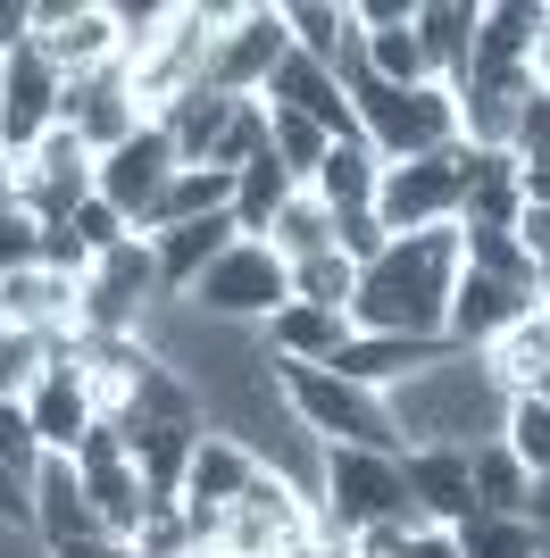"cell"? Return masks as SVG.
I'll return each mask as SVG.
<instances>
[{
	"mask_svg": "<svg viewBox=\"0 0 550 558\" xmlns=\"http://www.w3.org/2000/svg\"><path fill=\"white\" fill-rule=\"evenodd\" d=\"M458 267H467V258H458V226H426V233L384 242V258L359 267L350 333H426V342H442Z\"/></svg>",
	"mask_w": 550,
	"mask_h": 558,
	"instance_id": "obj_1",
	"label": "cell"
},
{
	"mask_svg": "<svg viewBox=\"0 0 550 558\" xmlns=\"http://www.w3.org/2000/svg\"><path fill=\"white\" fill-rule=\"evenodd\" d=\"M384 409H392L400 450H483V442H501L509 392L492 384V367L476 350H451L426 375H409L400 392H384Z\"/></svg>",
	"mask_w": 550,
	"mask_h": 558,
	"instance_id": "obj_2",
	"label": "cell"
},
{
	"mask_svg": "<svg viewBox=\"0 0 550 558\" xmlns=\"http://www.w3.org/2000/svg\"><path fill=\"white\" fill-rule=\"evenodd\" d=\"M350 109H359V134L384 150V159H426V150H451L458 142V93L451 84H417V93H392L367 68L343 75Z\"/></svg>",
	"mask_w": 550,
	"mask_h": 558,
	"instance_id": "obj_3",
	"label": "cell"
},
{
	"mask_svg": "<svg viewBox=\"0 0 550 558\" xmlns=\"http://www.w3.org/2000/svg\"><path fill=\"white\" fill-rule=\"evenodd\" d=\"M275 367H284V359H275ZM284 400H292V417L309 425L325 450H392V459H400V434H392L384 392L343 384L334 367H284Z\"/></svg>",
	"mask_w": 550,
	"mask_h": 558,
	"instance_id": "obj_4",
	"label": "cell"
},
{
	"mask_svg": "<svg viewBox=\"0 0 550 558\" xmlns=\"http://www.w3.org/2000/svg\"><path fill=\"white\" fill-rule=\"evenodd\" d=\"M375 217H384L392 242H400V233H426V226H458V217H467V142L426 150V159H384Z\"/></svg>",
	"mask_w": 550,
	"mask_h": 558,
	"instance_id": "obj_5",
	"label": "cell"
},
{
	"mask_svg": "<svg viewBox=\"0 0 550 558\" xmlns=\"http://www.w3.org/2000/svg\"><path fill=\"white\" fill-rule=\"evenodd\" d=\"M284 301H292V267H284L259 233H242V242L183 292V308H192V317H217V326H267Z\"/></svg>",
	"mask_w": 550,
	"mask_h": 558,
	"instance_id": "obj_6",
	"label": "cell"
},
{
	"mask_svg": "<svg viewBox=\"0 0 550 558\" xmlns=\"http://www.w3.org/2000/svg\"><path fill=\"white\" fill-rule=\"evenodd\" d=\"M318 517L325 534H359V525H417L409 517V484H400V459L392 450H325V484H318Z\"/></svg>",
	"mask_w": 550,
	"mask_h": 558,
	"instance_id": "obj_7",
	"label": "cell"
},
{
	"mask_svg": "<svg viewBox=\"0 0 550 558\" xmlns=\"http://www.w3.org/2000/svg\"><path fill=\"white\" fill-rule=\"evenodd\" d=\"M159 301L167 292H159V251H151V233L117 242L109 258L84 267V333H142Z\"/></svg>",
	"mask_w": 550,
	"mask_h": 558,
	"instance_id": "obj_8",
	"label": "cell"
},
{
	"mask_svg": "<svg viewBox=\"0 0 550 558\" xmlns=\"http://www.w3.org/2000/svg\"><path fill=\"white\" fill-rule=\"evenodd\" d=\"M176 175H183L176 134H167V125H142L134 142H117L109 159L92 167V192H100V201H109L134 233H151V217H159V201H167V184H176Z\"/></svg>",
	"mask_w": 550,
	"mask_h": 558,
	"instance_id": "obj_9",
	"label": "cell"
},
{
	"mask_svg": "<svg viewBox=\"0 0 550 558\" xmlns=\"http://www.w3.org/2000/svg\"><path fill=\"white\" fill-rule=\"evenodd\" d=\"M117 0H34V50L59 68V84L117 68Z\"/></svg>",
	"mask_w": 550,
	"mask_h": 558,
	"instance_id": "obj_10",
	"label": "cell"
},
{
	"mask_svg": "<svg viewBox=\"0 0 550 558\" xmlns=\"http://www.w3.org/2000/svg\"><path fill=\"white\" fill-rule=\"evenodd\" d=\"M284 50H292V34H284V0H242L234 34L217 43V59H208V93L267 100L275 68H284Z\"/></svg>",
	"mask_w": 550,
	"mask_h": 558,
	"instance_id": "obj_11",
	"label": "cell"
},
{
	"mask_svg": "<svg viewBox=\"0 0 550 558\" xmlns=\"http://www.w3.org/2000/svg\"><path fill=\"white\" fill-rule=\"evenodd\" d=\"M75 475H84V492H92L100 534L134 542V525L151 517V492H142L134 459H125V425H117V417H100V425L84 434V450H75Z\"/></svg>",
	"mask_w": 550,
	"mask_h": 558,
	"instance_id": "obj_12",
	"label": "cell"
},
{
	"mask_svg": "<svg viewBox=\"0 0 550 558\" xmlns=\"http://www.w3.org/2000/svg\"><path fill=\"white\" fill-rule=\"evenodd\" d=\"M0 326H9V333H43V342L84 333V276L43 267V258L9 267V276H0Z\"/></svg>",
	"mask_w": 550,
	"mask_h": 558,
	"instance_id": "obj_13",
	"label": "cell"
},
{
	"mask_svg": "<svg viewBox=\"0 0 550 558\" xmlns=\"http://www.w3.org/2000/svg\"><path fill=\"white\" fill-rule=\"evenodd\" d=\"M400 484H409V517L458 534L476 517V450H400Z\"/></svg>",
	"mask_w": 550,
	"mask_h": 558,
	"instance_id": "obj_14",
	"label": "cell"
},
{
	"mask_svg": "<svg viewBox=\"0 0 550 558\" xmlns=\"http://www.w3.org/2000/svg\"><path fill=\"white\" fill-rule=\"evenodd\" d=\"M59 125H75V134H84L92 159H109L117 142H134L151 117H142V100H134V84H125V68H100V75H84V84H68V100H59Z\"/></svg>",
	"mask_w": 550,
	"mask_h": 558,
	"instance_id": "obj_15",
	"label": "cell"
},
{
	"mask_svg": "<svg viewBox=\"0 0 550 558\" xmlns=\"http://www.w3.org/2000/svg\"><path fill=\"white\" fill-rule=\"evenodd\" d=\"M59 100H68L59 68L25 43L17 59H9V84H0V150H34V142L59 125Z\"/></svg>",
	"mask_w": 550,
	"mask_h": 558,
	"instance_id": "obj_16",
	"label": "cell"
},
{
	"mask_svg": "<svg viewBox=\"0 0 550 558\" xmlns=\"http://www.w3.org/2000/svg\"><path fill=\"white\" fill-rule=\"evenodd\" d=\"M550 34V0H483L476 9V68L467 75H501V84H517V75L534 68V43Z\"/></svg>",
	"mask_w": 550,
	"mask_h": 558,
	"instance_id": "obj_17",
	"label": "cell"
},
{
	"mask_svg": "<svg viewBox=\"0 0 550 558\" xmlns=\"http://www.w3.org/2000/svg\"><path fill=\"white\" fill-rule=\"evenodd\" d=\"M434 359H451V342H426V333H350L325 367L343 384H367V392H400L409 375H426Z\"/></svg>",
	"mask_w": 550,
	"mask_h": 558,
	"instance_id": "obj_18",
	"label": "cell"
},
{
	"mask_svg": "<svg viewBox=\"0 0 550 558\" xmlns=\"http://www.w3.org/2000/svg\"><path fill=\"white\" fill-rule=\"evenodd\" d=\"M25 417H34V442H43V459H75V450H84V434L100 425V409H92L84 375H75L68 359H50V375L25 392Z\"/></svg>",
	"mask_w": 550,
	"mask_h": 558,
	"instance_id": "obj_19",
	"label": "cell"
},
{
	"mask_svg": "<svg viewBox=\"0 0 550 558\" xmlns=\"http://www.w3.org/2000/svg\"><path fill=\"white\" fill-rule=\"evenodd\" d=\"M267 109H300L309 125H325L334 142H367L359 134V109H350V93H343V75L318 68V59H300V50H284V68H275V84H267Z\"/></svg>",
	"mask_w": 550,
	"mask_h": 558,
	"instance_id": "obj_20",
	"label": "cell"
},
{
	"mask_svg": "<svg viewBox=\"0 0 550 558\" xmlns=\"http://www.w3.org/2000/svg\"><path fill=\"white\" fill-rule=\"evenodd\" d=\"M526 308H534V292H517V283H501V276H476V267H458L442 342H451V350H483L509 317H526Z\"/></svg>",
	"mask_w": 550,
	"mask_h": 558,
	"instance_id": "obj_21",
	"label": "cell"
},
{
	"mask_svg": "<svg viewBox=\"0 0 550 558\" xmlns=\"http://www.w3.org/2000/svg\"><path fill=\"white\" fill-rule=\"evenodd\" d=\"M100 517H92V492L75 475V459H43L34 466V542L43 550H68V542H92Z\"/></svg>",
	"mask_w": 550,
	"mask_h": 558,
	"instance_id": "obj_22",
	"label": "cell"
},
{
	"mask_svg": "<svg viewBox=\"0 0 550 558\" xmlns=\"http://www.w3.org/2000/svg\"><path fill=\"white\" fill-rule=\"evenodd\" d=\"M476 359L492 367V384H501L509 400H517V392H542V384H550V308L534 301L526 317H509V326L492 333Z\"/></svg>",
	"mask_w": 550,
	"mask_h": 558,
	"instance_id": "obj_23",
	"label": "cell"
},
{
	"mask_svg": "<svg viewBox=\"0 0 550 558\" xmlns=\"http://www.w3.org/2000/svg\"><path fill=\"white\" fill-rule=\"evenodd\" d=\"M201 434L208 425H125V459H134V475H142L151 500H183V475H192Z\"/></svg>",
	"mask_w": 550,
	"mask_h": 558,
	"instance_id": "obj_24",
	"label": "cell"
},
{
	"mask_svg": "<svg viewBox=\"0 0 550 558\" xmlns=\"http://www.w3.org/2000/svg\"><path fill=\"white\" fill-rule=\"evenodd\" d=\"M476 9L483 0H417V43H426V68H434V84H467V68H476Z\"/></svg>",
	"mask_w": 550,
	"mask_h": 558,
	"instance_id": "obj_25",
	"label": "cell"
},
{
	"mask_svg": "<svg viewBox=\"0 0 550 558\" xmlns=\"http://www.w3.org/2000/svg\"><path fill=\"white\" fill-rule=\"evenodd\" d=\"M284 34H292L300 59L350 75L359 68V25H350V0H284Z\"/></svg>",
	"mask_w": 550,
	"mask_h": 558,
	"instance_id": "obj_26",
	"label": "cell"
},
{
	"mask_svg": "<svg viewBox=\"0 0 550 558\" xmlns=\"http://www.w3.org/2000/svg\"><path fill=\"white\" fill-rule=\"evenodd\" d=\"M267 350L275 359H284V367H325V359H334V350L350 342V317H334V308H300V301H284L267 317Z\"/></svg>",
	"mask_w": 550,
	"mask_h": 558,
	"instance_id": "obj_27",
	"label": "cell"
},
{
	"mask_svg": "<svg viewBox=\"0 0 550 558\" xmlns=\"http://www.w3.org/2000/svg\"><path fill=\"white\" fill-rule=\"evenodd\" d=\"M375 184H384V150H375V142H334V150H325V167L309 175V192H318L334 217L375 209Z\"/></svg>",
	"mask_w": 550,
	"mask_h": 558,
	"instance_id": "obj_28",
	"label": "cell"
},
{
	"mask_svg": "<svg viewBox=\"0 0 550 558\" xmlns=\"http://www.w3.org/2000/svg\"><path fill=\"white\" fill-rule=\"evenodd\" d=\"M526 184H517V150H467V217L458 226H517Z\"/></svg>",
	"mask_w": 550,
	"mask_h": 558,
	"instance_id": "obj_29",
	"label": "cell"
},
{
	"mask_svg": "<svg viewBox=\"0 0 550 558\" xmlns=\"http://www.w3.org/2000/svg\"><path fill=\"white\" fill-rule=\"evenodd\" d=\"M234 109H242V100H234V93H208V84H201V93H183L176 109L159 117L167 134H176V159H183V167H208V150L226 142Z\"/></svg>",
	"mask_w": 550,
	"mask_h": 558,
	"instance_id": "obj_30",
	"label": "cell"
},
{
	"mask_svg": "<svg viewBox=\"0 0 550 558\" xmlns=\"http://www.w3.org/2000/svg\"><path fill=\"white\" fill-rule=\"evenodd\" d=\"M359 68L375 75V84H392V93H417V84H434V68H426V43H417V9H409V25L359 34Z\"/></svg>",
	"mask_w": 550,
	"mask_h": 558,
	"instance_id": "obj_31",
	"label": "cell"
},
{
	"mask_svg": "<svg viewBox=\"0 0 550 558\" xmlns=\"http://www.w3.org/2000/svg\"><path fill=\"white\" fill-rule=\"evenodd\" d=\"M259 242H267V251L284 258V267H300V258H318V251H334V209H325L318 192L300 184L292 201H284V209H275V226L259 233Z\"/></svg>",
	"mask_w": 550,
	"mask_h": 558,
	"instance_id": "obj_32",
	"label": "cell"
},
{
	"mask_svg": "<svg viewBox=\"0 0 550 558\" xmlns=\"http://www.w3.org/2000/svg\"><path fill=\"white\" fill-rule=\"evenodd\" d=\"M226 209H234V175H217V167H183L176 184H167L159 217H151V233L192 226V217H226Z\"/></svg>",
	"mask_w": 550,
	"mask_h": 558,
	"instance_id": "obj_33",
	"label": "cell"
},
{
	"mask_svg": "<svg viewBox=\"0 0 550 558\" xmlns=\"http://www.w3.org/2000/svg\"><path fill=\"white\" fill-rule=\"evenodd\" d=\"M292 192H300V184L284 175V167H275V150H267V159H251L242 175H234V226H242V233H267V226H275V209H284Z\"/></svg>",
	"mask_w": 550,
	"mask_h": 558,
	"instance_id": "obj_34",
	"label": "cell"
},
{
	"mask_svg": "<svg viewBox=\"0 0 550 558\" xmlns=\"http://www.w3.org/2000/svg\"><path fill=\"white\" fill-rule=\"evenodd\" d=\"M526 500H534V475L501 442H483L476 450V517H526Z\"/></svg>",
	"mask_w": 550,
	"mask_h": 558,
	"instance_id": "obj_35",
	"label": "cell"
},
{
	"mask_svg": "<svg viewBox=\"0 0 550 558\" xmlns=\"http://www.w3.org/2000/svg\"><path fill=\"white\" fill-rule=\"evenodd\" d=\"M292 301L300 308H334V317H350V301H359V267H350L343 251H318L292 267Z\"/></svg>",
	"mask_w": 550,
	"mask_h": 558,
	"instance_id": "obj_36",
	"label": "cell"
},
{
	"mask_svg": "<svg viewBox=\"0 0 550 558\" xmlns=\"http://www.w3.org/2000/svg\"><path fill=\"white\" fill-rule=\"evenodd\" d=\"M501 450L526 466V475H550V400H542V392H517V400H509Z\"/></svg>",
	"mask_w": 550,
	"mask_h": 558,
	"instance_id": "obj_37",
	"label": "cell"
},
{
	"mask_svg": "<svg viewBox=\"0 0 550 558\" xmlns=\"http://www.w3.org/2000/svg\"><path fill=\"white\" fill-rule=\"evenodd\" d=\"M267 125H275V142H267L275 167H284L292 184H309V175L325 167V150H334V134H325V125H309L300 109H267Z\"/></svg>",
	"mask_w": 550,
	"mask_h": 558,
	"instance_id": "obj_38",
	"label": "cell"
},
{
	"mask_svg": "<svg viewBox=\"0 0 550 558\" xmlns=\"http://www.w3.org/2000/svg\"><path fill=\"white\" fill-rule=\"evenodd\" d=\"M458 558H542V534L526 517H467L458 525Z\"/></svg>",
	"mask_w": 550,
	"mask_h": 558,
	"instance_id": "obj_39",
	"label": "cell"
},
{
	"mask_svg": "<svg viewBox=\"0 0 550 558\" xmlns=\"http://www.w3.org/2000/svg\"><path fill=\"white\" fill-rule=\"evenodd\" d=\"M183 550H201L192 525H183V500H151V517H142L134 542H125V558H183Z\"/></svg>",
	"mask_w": 550,
	"mask_h": 558,
	"instance_id": "obj_40",
	"label": "cell"
},
{
	"mask_svg": "<svg viewBox=\"0 0 550 558\" xmlns=\"http://www.w3.org/2000/svg\"><path fill=\"white\" fill-rule=\"evenodd\" d=\"M50 375V342L43 333H9L0 326V400H25Z\"/></svg>",
	"mask_w": 550,
	"mask_h": 558,
	"instance_id": "obj_41",
	"label": "cell"
},
{
	"mask_svg": "<svg viewBox=\"0 0 550 558\" xmlns=\"http://www.w3.org/2000/svg\"><path fill=\"white\" fill-rule=\"evenodd\" d=\"M59 226H68V242H75V251H84V258H109L117 242H134V226H125V217H117L109 201H100V192H92L84 209H68V217H59Z\"/></svg>",
	"mask_w": 550,
	"mask_h": 558,
	"instance_id": "obj_42",
	"label": "cell"
},
{
	"mask_svg": "<svg viewBox=\"0 0 550 558\" xmlns=\"http://www.w3.org/2000/svg\"><path fill=\"white\" fill-rule=\"evenodd\" d=\"M384 242H392V233H384V217H375V209L334 217V251H343L350 267H375V258H384Z\"/></svg>",
	"mask_w": 550,
	"mask_h": 558,
	"instance_id": "obj_43",
	"label": "cell"
},
{
	"mask_svg": "<svg viewBox=\"0 0 550 558\" xmlns=\"http://www.w3.org/2000/svg\"><path fill=\"white\" fill-rule=\"evenodd\" d=\"M0 459L17 466V475H34V466H43V442H34V417H25V400H0Z\"/></svg>",
	"mask_w": 550,
	"mask_h": 558,
	"instance_id": "obj_44",
	"label": "cell"
},
{
	"mask_svg": "<svg viewBox=\"0 0 550 558\" xmlns=\"http://www.w3.org/2000/svg\"><path fill=\"white\" fill-rule=\"evenodd\" d=\"M0 534H34V475L0 459Z\"/></svg>",
	"mask_w": 550,
	"mask_h": 558,
	"instance_id": "obj_45",
	"label": "cell"
},
{
	"mask_svg": "<svg viewBox=\"0 0 550 558\" xmlns=\"http://www.w3.org/2000/svg\"><path fill=\"white\" fill-rule=\"evenodd\" d=\"M517 159H526V167H542V159H550V100H542V93H534V100H526V117H517Z\"/></svg>",
	"mask_w": 550,
	"mask_h": 558,
	"instance_id": "obj_46",
	"label": "cell"
},
{
	"mask_svg": "<svg viewBox=\"0 0 550 558\" xmlns=\"http://www.w3.org/2000/svg\"><path fill=\"white\" fill-rule=\"evenodd\" d=\"M34 43V0H0V59H17Z\"/></svg>",
	"mask_w": 550,
	"mask_h": 558,
	"instance_id": "obj_47",
	"label": "cell"
},
{
	"mask_svg": "<svg viewBox=\"0 0 550 558\" xmlns=\"http://www.w3.org/2000/svg\"><path fill=\"white\" fill-rule=\"evenodd\" d=\"M400 558H458V534L426 525V534H409V542H400Z\"/></svg>",
	"mask_w": 550,
	"mask_h": 558,
	"instance_id": "obj_48",
	"label": "cell"
},
{
	"mask_svg": "<svg viewBox=\"0 0 550 558\" xmlns=\"http://www.w3.org/2000/svg\"><path fill=\"white\" fill-rule=\"evenodd\" d=\"M50 558H125V542H117V534H92V542H68V550H50Z\"/></svg>",
	"mask_w": 550,
	"mask_h": 558,
	"instance_id": "obj_49",
	"label": "cell"
},
{
	"mask_svg": "<svg viewBox=\"0 0 550 558\" xmlns=\"http://www.w3.org/2000/svg\"><path fill=\"white\" fill-rule=\"evenodd\" d=\"M526 75H534V93L550 100V34H542V43H534V68H526Z\"/></svg>",
	"mask_w": 550,
	"mask_h": 558,
	"instance_id": "obj_50",
	"label": "cell"
},
{
	"mask_svg": "<svg viewBox=\"0 0 550 558\" xmlns=\"http://www.w3.org/2000/svg\"><path fill=\"white\" fill-rule=\"evenodd\" d=\"M25 226H34V217H25L17 201H9V184H0V233H25Z\"/></svg>",
	"mask_w": 550,
	"mask_h": 558,
	"instance_id": "obj_51",
	"label": "cell"
},
{
	"mask_svg": "<svg viewBox=\"0 0 550 558\" xmlns=\"http://www.w3.org/2000/svg\"><path fill=\"white\" fill-rule=\"evenodd\" d=\"M183 558H217V550H183Z\"/></svg>",
	"mask_w": 550,
	"mask_h": 558,
	"instance_id": "obj_52",
	"label": "cell"
},
{
	"mask_svg": "<svg viewBox=\"0 0 550 558\" xmlns=\"http://www.w3.org/2000/svg\"><path fill=\"white\" fill-rule=\"evenodd\" d=\"M0 84H9V59H0Z\"/></svg>",
	"mask_w": 550,
	"mask_h": 558,
	"instance_id": "obj_53",
	"label": "cell"
},
{
	"mask_svg": "<svg viewBox=\"0 0 550 558\" xmlns=\"http://www.w3.org/2000/svg\"><path fill=\"white\" fill-rule=\"evenodd\" d=\"M542 400H550V384H542Z\"/></svg>",
	"mask_w": 550,
	"mask_h": 558,
	"instance_id": "obj_54",
	"label": "cell"
},
{
	"mask_svg": "<svg viewBox=\"0 0 550 558\" xmlns=\"http://www.w3.org/2000/svg\"><path fill=\"white\" fill-rule=\"evenodd\" d=\"M542 308H550V301H542Z\"/></svg>",
	"mask_w": 550,
	"mask_h": 558,
	"instance_id": "obj_55",
	"label": "cell"
}]
</instances>
